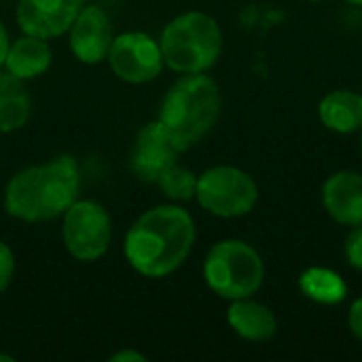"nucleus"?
<instances>
[{"instance_id": "39448f33", "label": "nucleus", "mask_w": 362, "mask_h": 362, "mask_svg": "<svg viewBox=\"0 0 362 362\" xmlns=\"http://www.w3.org/2000/svg\"><path fill=\"white\" fill-rule=\"evenodd\" d=\"M204 280L221 299H246L257 295L263 286L265 265L250 244L242 240H223L206 255Z\"/></svg>"}, {"instance_id": "412c9836", "label": "nucleus", "mask_w": 362, "mask_h": 362, "mask_svg": "<svg viewBox=\"0 0 362 362\" xmlns=\"http://www.w3.org/2000/svg\"><path fill=\"white\" fill-rule=\"evenodd\" d=\"M348 327L352 331L354 337H358L362 341V297L356 299L352 305H350V312H348Z\"/></svg>"}, {"instance_id": "423d86ee", "label": "nucleus", "mask_w": 362, "mask_h": 362, "mask_svg": "<svg viewBox=\"0 0 362 362\" xmlns=\"http://www.w3.org/2000/svg\"><path fill=\"white\" fill-rule=\"evenodd\" d=\"M197 204L221 218H238L257 206L259 189L252 176L235 165H214L197 176Z\"/></svg>"}, {"instance_id": "20e7f679", "label": "nucleus", "mask_w": 362, "mask_h": 362, "mask_svg": "<svg viewBox=\"0 0 362 362\" xmlns=\"http://www.w3.org/2000/svg\"><path fill=\"white\" fill-rule=\"evenodd\" d=\"M159 47L170 70L178 74H199L218 62L223 53V32L208 13L187 11L163 28Z\"/></svg>"}, {"instance_id": "f8f14e48", "label": "nucleus", "mask_w": 362, "mask_h": 362, "mask_svg": "<svg viewBox=\"0 0 362 362\" xmlns=\"http://www.w3.org/2000/svg\"><path fill=\"white\" fill-rule=\"evenodd\" d=\"M322 206L327 214L346 227L362 225V174L339 170L322 185Z\"/></svg>"}, {"instance_id": "a211bd4d", "label": "nucleus", "mask_w": 362, "mask_h": 362, "mask_svg": "<svg viewBox=\"0 0 362 362\" xmlns=\"http://www.w3.org/2000/svg\"><path fill=\"white\" fill-rule=\"evenodd\" d=\"M161 193L172 199V202H189L195 197V191H197V174L174 163L172 168H168L159 180L155 182Z\"/></svg>"}, {"instance_id": "393cba45", "label": "nucleus", "mask_w": 362, "mask_h": 362, "mask_svg": "<svg viewBox=\"0 0 362 362\" xmlns=\"http://www.w3.org/2000/svg\"><path fill=\"white\" fill-rule=\"evenodd\" d=\"M350 4H356V6H362V0H348Z\"/></svg>"}, {"instance_id": "bb28decb", "label": "nucleus", "mask_w": 362, "mask_h": 362, "mask_svg": "<svg viewBox=\"0 0 362 362\" xmlns=\"http://www.w3.org/2000/svg\"><path fill=\"white\" fill-rule=\"evenodd\" d=\"M310 2H320V0H310Z\"/></svg>"}, {"instance_id": "7ed1b4c3", "label": "nucleus", "mask_w": 362, "mask_h": 362, "mask_svg": "<svg viewBox=\"0 0 362 362\" xmlns=\"http://www.w3.org/2000/svg\"><path fill=\"white\" fill-rule=\"evenodd\" d=\"M221 89L208 74H182L163 95L157 121L185 153L210 134L221 117Z\"/></svg>"}, {"instance_id": "aec40b11", "label": "nucleus", "mask_w": 362, "mask_h": 362, "mask_svg": "<svg viewBox=\"0 0 362 362\" xmlns=\"http://www.w3.org/2000/svg\"><path fill=\"white\" fill-rule=\"evenodd\" d=\"M15 276V255L8 244L0 240V295L8 288Z\"/></svg>"}, {"instance_id": "f257e3e1", "label": "nucleus", "mask_w": 362, "mask_h": 362, "mask_svg": "<svg viewBox=\"0 0 362 362\" xmlns=\"http://www.w3.org/2000/svg\"><path fill=\"white\" fill-rule=\"evenodd\" d=\"M195 235V221L185 208L155 206L127 229L123 252L129 267L140 276L165 278L189 259Z\"/></svg>"}, {"instance_id": "1a4fd4ad", "label": "nucleus", "mask_w": 362, "mask_h": 362, "mask_svg": "<svg viewBox=\"0 0 362 362\" xmlns=\"http://www.w3.org/2000/svg\"><path fill=\"white\" fill-rule=\"evenodd\" d=\"M180 153L170 132L159 121H151L136 134L129 153V170L144 182H157L168 168L178 163Z\"/></svg>"}, {"instance_id": "6e6552de", "label": "nucleus", "mask_w": 362, "mask_h": 362, "mask_svg": "<svg viewBox=\"0 0 362 362\" xmlns=\"http://www.w3.org/2000/svg\"><path fill=\"white\" fill-rule=\"evenodd\" d=\"M106 59L112 74L132 85L157 78L165 66L159 40L146 32H123L115 36Z\"/></svg>"}, {"instance_id": "2eb2a0df", "label": "nucleus", "mask_w": 362, "mask_h": 362, "mask_svg": "<svg viewBox=\"0 0 362 362\" xmlns=\"http://www.w3.org/2000/svg\"><path fill=\"white\" fill-rule=\"evenodd\" d=\"M318 115L327 129L337 134H354L362 129V95L352 89L331 91L320 100Z\"/></svg>"}, {"instance_id": "f03ea898", "label": "nucleus", "mask_w": 362, "mask_h": 362, "mask_svg": "<svg viewBox=\"0 0 362 362\" xmlns=\"http://www.w3.org/2000/svg\"><path fill=\"white\" fill-rule=\"evenodd\" d=\"M81 191V172L70 155L19 170L4 189V210L23 223H47L62 216Z\"/></svg>"}, {"instance_id": "f3484780", "label": "nucleus", "mask_w": 362, "mask_h": 362, "mask_svg": "<svg viewBox=\"0 0 362 362\" xmlns=\"http://www.w3.org/2000/svg\"><path fill=\"white\" fill-rule=\"evenodd\" d=\"M299 291L314 303L337 305L348 297L346 280L327 267H310L299 278Z\"/></svg>"}, {"instance_id": "4468645a", "label": "nucleus", "mask_w": 362, "mask_h": 362, "mask_svg": "<svg viewBox=\"0 0 362 362\" xmlns=\"http://www.w3.org/2000/svg\"><path fill=\"white\" fill-rule=\"evenodd\" d=\"M51 62H53V51L49 40L32 34H23L21 38L11 42L4 59V70H8L21 81H32L45 74L51 68Z\"/></svg>"}, {"instance_id": "dca6fc26", "label": "nucleus", "mask_w": 362, "mask_h": 362, "mask_svg": "<svg viewBox=\"0 0 362 362\" xmlns=\"http://www.w3.org/2000/svg\"><path fill=\"white\" fill-rule=\"evenodd\" d=\"M32 115V100L25 81L8 70H0V132L11 134L21 129Z\"/></svg>"}, {"instance_id": "5701e85b", "label": "nucleus", "mask_w": 362, "mask_h": 362, "mask_svg": "<svg viewBox=\"0 0 362 362\" xmlns=\"http://www.w3.org/2000/svg\"><path fill=\"white\" fill-rule=\"evenodd\" d=\"M8 47H11V40H8V32H6L4 23L0 21V68L4 66V59H6Z\"/></svg>"}, {"instance_id": "9b49d317", "label": "nucleus", "mask_w": 362, "mask_h": 362, "mask_svg": "<svg viewBox=\"0 0 362 362\" xmlns=\"http://www.w3.org/2000/svg\"><path fill=\"white\" fill-rule=\"evenodd\" d=\"M83 8V0H19L17 23L23 34L45 40L66 34Z\"/></svg>"}, {"instance_id": "b1692460", "label": "nucleus", "mask_w": 362, "mask_h": 362, "mask_svg": "<svg viewBox=\"0 0 362 362\" xmlns=\"http://www.w3.org/2000/svg\"><path fill=\"white\" fill-rule=\"evenodd\" d=\"M0 362H13V356H6V354H0Z\"/></svg>"}, {"instance_id": "a878e982", "label": "nucleus", "mask_w": 362, "mask_h": 362, "mask_svg": "<svg viewBox=\"0 0 362 362\" xmlns=\"http://www.w3.org/2000/svg\"><path fill=\"white\" fill-rule=\"evenodd\" d=\"M361 151H362V134H361Z\"/></svg>"}, {"instance_id": "0eeeda50", "label": "nucleus", "mask_w": 362, "mask_h": 362, "mask_svg": "<svg viewBox=\"0 0 362 362\" xmlns=\"http://www.w3.org/2000/svg\"><path fill=\"white\" fill-rule=\"evenodd\" d=\"M62 218V240L70 257L83 263H93L108 252L112 242V221L100 202L76 199Z\"/></svg>"}, {"instance_id": "9d476101", "label": "nucleus", "mask_w": 362, "mask_h": 362, "mask_svg": "<svg viewBox=\"0 0 362 362\" xmlns=\"http://www.w3.org/2000/svg\"><path fill=\"white\" fill-rule=\"evenodd\" d=\"M115 32L108 13L98 6L89 4L83 6L68 30V42L72 55L83 64H100L108 57Z\"/></svg>"}, {"instance_id": "ddd939ff", "label": "nucleus", "mask_w": 362, "mask_h": 362, "mask_svg": "<svg viewBox=\"0 0 362 362\" xmlns=\"http://www.w3.org/2000/svg\"><path fill=\"white\" fill-rule=\"evenodd\" d=\"M227 322L235 331V335L255 344L269 341L278 331L276 314L267 305L252 301L250 297L231 301L227 310Z\"/></svg>"}, {"instance_id": "4be33fe9", "label": "nucleus", "mask_w": 362, "mask_h": 362, "mask_svg": "<svg viewBox=\"0 0 362 362\" xmlns=\"http://www.w3.org/2000/svg\"><path fill=\"white\" fill-rule=\"evenodd\" d=\"M110 362H146V356H142L136 350H121L110 356Z\"/></svg>"}, {"instance_id": "6ab92c4d", "label": "nucleus", "mask_w": 362, "mask_h": 362, "mask_svg": "<svg viewBox=\"0 0 362 362\" xmlns=\"http://www.w3.org/2000/svg\"><path fill=\"white\" fill-rule=\"evenodd\" d=\"M344 252H346L348 263H350L354 269L362 272V225L352 227V231H350L348 238H346Z\"/></svg>"}]
</instances>
